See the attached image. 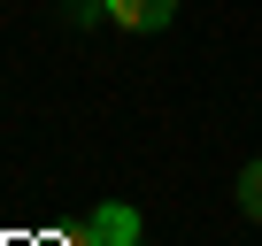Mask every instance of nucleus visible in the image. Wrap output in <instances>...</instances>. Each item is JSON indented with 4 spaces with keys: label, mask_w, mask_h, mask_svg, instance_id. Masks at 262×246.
Here are the masks:
<instances>
[{
    "label": "nucleus",
    "mask_w": 262,
    "mask_h": 246,
    "mask_svg": "<svg viewBox=\"0 0 262 246\" xmlns=\"http://www.w3.org/2000/svg\"><path fill=\"white\" fill-rule=\"evenodd\" d=\"M62 246H139V208L108 200V208H93L85 223H70V231H62Z\"/></svg>",
    "instance_id": "1"
},
{
    "label": "nucleus",
    "mask_w": 262,
    "mask_h": 246,
    "mask_svg": "<svg viewBox=\"0 0 262 246\" xmlns=\"http://www.w3.org/2000/svg\"><path fill=\"white\" fill-rule=\"evenodd\" d=\"M108 8V23H123V31H162L170 16H178V0H100Z\"/></svg>",
    "instance_id": "2"
},
{
    "label": "nucleus",
    "mask_w": 262,
    "mask_h": 246,
    "mask_svg": "<svg viewBox=\"0 0 262 246\" xmlns=\"http://www.w3.org/2000/svg\"><path fill=\"white\" fill-rule=\"evenodd\" d=\"M239 208L262 223V162H247V169H239Z\"/></svg>",
    "instance_id": "3"
},
{
    "label": "nucleus",
    "mask_w": 262,
    "mask_h": 246,
    "mask_svg": "<svg viewBox=\"0 0 262 246\" xmlns=\"http://www.w3.org/2000/svg\"><path fill=\"white\" fill-rule=\"evenodd\" d=\"M70 16H77V23H93V16H108V8H93V0H70Z\"/></svg>",
    "instance_id": "4"
}]
</instances>
